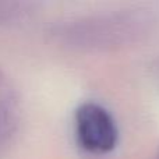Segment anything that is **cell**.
<instances>
[{"label": "cell", "instance_id": "6da1fadb", "mask_svg": "<svg viewBox=\"0 0 159 159\" xmlns=\"http://www.w3.org/2000/svg\"><path fill=\"white\" fill-rule=\"evenodd\" d=\"M134 20L120 13H98L59 22L52 31L56 42L77 50L119 48L133 35Z\"/></svg>", "mask_w": 159, "mask_h": 159}, {"label": "cell", "instance_id": "7a4b0ae2", "mask_svg": "<svg viewBox=\"0 0 159 159\" xmlns=\"http://www.w3.org/2000/svg\"><path fill=\"white\" fill-rule=\"evenodd\" d=\"M74 135L85 152L105 155L119 143V127L112 113L96 102H84L74 112Z\"/></svg>", "mask_w": 159, "mask_h": 159}, {"label": "cell", "instance_id": "3957f363", "mask_svg": "<svg viewBox=\"0 0 159 159\" xmlns=\"http://www.w3.org/2000/svg\"><path fill=\"white\" fill-rule=\"evenodd\" d=\"M22 3H0V20H13L25 13Z\"/></svg>", "mask_w": 159, "mask_h": 159}, {"label": "cell", "instance_id": "277c9868", "mask_svg": "<svg viewBox=\"0 0 159 159\" xmlns=\"http://www.w3.org/2000/svg\"><path fill=\"white\" fill-rule=\"evenodd\" d=\"M8 141V119L7 110H6L4 101L0 93V151L4 148V145Z\"/></svg>", "mask_w": 159, "mask_h": 159}]
</instances>
